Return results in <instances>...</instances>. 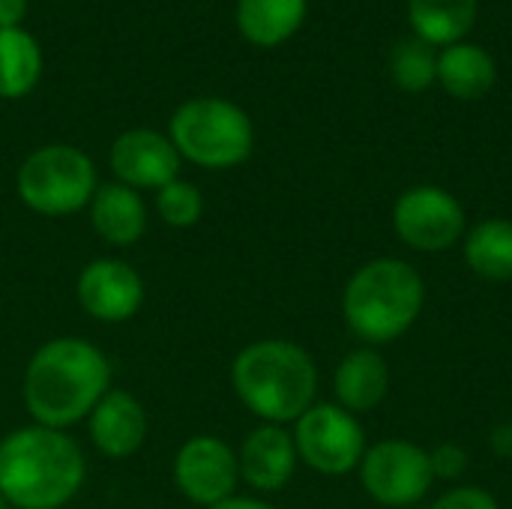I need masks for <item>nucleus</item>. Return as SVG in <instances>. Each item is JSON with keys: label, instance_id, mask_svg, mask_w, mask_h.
<instances>
[{"label": "nucleus", "instance_id": "nucleus-1", "mask_svg": "<svg viewBox=\"0 0 512 509\" xmlns=\"http://www.w3.org/2000/svg\"><path fill=\"white\" fill-rule=\"evenodd\" d=\"M111 387L108 357L84 339H51L24 372V405L36 426L66 429L99 405Z\"/></svg>", "mask_w": 512, "mask_h": 509}, {"label": "nucleus", "instance_id": "nucleus-2", "mask_svg": "<svg viewBox=\"0 0 512 509\" xmlns=\"http://www.w3.org/2000/svg\"><path fill=\"white\" fill-rule=\"evenodd\" d=\"M81 447L60 429L24 426L0 441V495L9 507L60 509L84 483Z\"/></svg>", "mask_w": 512, "mask_h": 509}, {"label": "nucleus", "instance_id": "nucleus-3", "mask_svg": "<svg viewBox=\"0 0 512 509\" xmlns=\"http://www.w3.org/2000/svg\"><path fill=\"white\" fill-rule=\"evenodd\" d=\"M237 399L264 423H297L318 393V369L306 348L288 339L246 345L231 366Z\"/></svg>", "mask_w": 512, "mask_h": 509}, {"label": "nucleus", "instance_id": "nucleus-4", "mask_svg": "<svg viewBox=\"0 0 512 509\" xmlns=\"http://www.w3.org/2000/svg\"><path fill=\"white\" fill-rule=\"evenodd\" d=\"M423 303V276L399 258H378L351 276L342 297V312L348 327L363 342L387 345L414 327Z\"/></svg>", "mask_w": 512, "mask_h": 509}, {"label": "nucleus", "instance_id": "nucleus-5", "mask_svg": "<svg viewBox=\"0 0 512 509\" xmlns=\"http://www.w3.org/2000/svg\"><path fill=\"white\" fill-rule=\"evenodd\" d=\"M168 132L180 159L210 171L246 162L255 147L249 114L237 102L219 96H198L183 102L174 111Z\"/></svg>", "mask_w": 512, "mask_h": 509}, {"label": "nucleus", "instance_id": "nucleus-6", "mask_svg": "<svg viewBox=\"0 0 512 509\" xmlns=\"http://www.w3.org/2000/svg\"><path fill=\"white\" fill-rule=\"evenodd\" d=\"M18 198L42 216H69L90 207L96 195V168L90 156L72 144H48L33 150L15 174Z\"/></svg>", "mask_w": 512, "mask_h": 509}, {"label": "nucleus", "instance_id": "nucleus-7", "mask_svg": "<svg viewBox=\"0 0 512 509\" xmlns=\"http://www.w3.org/2000/svg\"><path fill=\"white\" fill-rule=\"evenodd\" d=\"M297 456L318 474L342 477L360 468L366 435L357 417L339 405H312L294 429Z\"/></svg>", "mask_w": 512, "mask_h": 509}, {"label": "nucleus", "instance_id": "nucleus-8", "mask_svg": "<svg viewBox=\"0 0 512 509\" xmlns=\"http://www.w3.org/2000/svg\"><path fill=\"white\" fill-rule=\"evenodd\" d=\"M363 489L384 507H408L435 483L429 453L411 441H381L360 462Z\"/></svg>", "mask_w": 512, "mask_h": 509}, {"label": "nucleus", "instance_id": "nucleus-9", "mask_svg": "<svg viewBox=\"0 0 512 509\" xmlns=\"http://www.w3.org/2000/svg\"><path fill=\"white\" fill-rule=\"evenodd\" d=\"M393 228L417 252H444L465 237V210L441 186H414L393 207Z\"/></svg>", "mask_w": 512, "mask_h": 509}, {"label": "nucleus", "instance_id": "nucleus-10", "mask_svg": "<svg viewBox=\"0 0 512 509\" xmlns=\"http://www.w3.org/2000/svg\"><path fill=\"white\" fill-rule=\"evenodd\" d=\"M237 480V453L213 435H198L186 441L174 459V483L198 507L210 509L234 498Z\"/></svg>", "mask_w": 512, "mask_h": 509}, {"label": "nucleus", "instance_id": "nucleus-11", "mask_svg": "<svg viewBox=\"0 0 512 509\" xmlns=\"http://www.w3.org/2000/svg\"><path fill=\"white\" fill-rule=\"evenodd\" d=\"M111 171L129 189H162L180 174V153L168 135L156 129H129L111 144Z\"/></svg>", "mask_w": 512, "mask_h": 509}, {"label": "nucleus", "instance_id": "nucleus-12", "mask_svg": "<svg viewBox=\"0 0 512 509\" xmlns=\"http://www.w3.org/2000/svg\"><path fill=\"white\" fill-rule=\"evenodd\" d=\"M81 309L105 324L129 321L144 303V282L135 267L117 258L90 261L78 276Z\"/></svg>", "mask_w": 512, "mask_h": 509}, {"label": "nucleus", "instance_id": "nucleus-13", "mask_svg": "<svg viewBox=\"0 0 512 509\" xmlns=\"http://www.w3.org/2000/svg\"><path fill=\"white\" fill-rule=\"evenodd\" d=\"M90 441L108 459H126L147 441L144 405L126 390H108L90 411Z\"/></svg>", "mask_w": 512, "mask_h": 509}, {"label": "nucleus", "instance_id": "nucleus-14", "mask_svg": "<svg viewBox=\"0 0 512 509\" xmlns=\"http://www.w3.org/2000/svg\"><path fill=\"white\" fill-rule=\"evenodd\" d=\"M297 444L294 435H288L282 426L264 423L255 432L246 435L237 465H240V477L258 489V492H279L288 486V480L294 477L297 468Z\"/></svg>", "mask_w": 512, "mask_h": 509}, {"label": "nucleus", "instance_id": "nucleus-15", "mask_svg": "<svg viewBox=\"0 0 512 509\" xmlns=\"http://www.w3.org/2000/svg\"><path fill=\"white\" fill-rule=\"evenodd\" d=\"M90 225L108 246L138 243L147 231L144 198L123 183L99 186L90 201Z\"/></svg>", "mask_w": 512, "mask_h": 509}, {"label": "nucleus", "instance_id": "nucleus-16", "mask_svg": "<svg viewBox=\"0 0 512 509\" xmlns=\"http://www.w3.org/2000/svg\"><path fill=\"white\" fill-rule=\"evenodd\" d=\"M333 390H336L339 408L351 414H366L384 402L390 390V369L375 348L351 351L336 369Z\"/></svg>", "mask_w": 512, "mask_h": 509}, {"label": "nucleus", "instance_id": "nucleus-17", "mask_svg": "<svg viewBox=\"0 0 512 509\" xmlns=\"http://www.w3.org/2000/svg\"><path fill=\"white\" fill-rule=\"evenodd\" d=\"M306 9L309 0H237V27L252 45L276 48L300 30Z\"/></svg>", "mask_w": 512, "mask_h": 509}, {"label": "nucleus", "instance_id": "nucleus-18", "mask_svg": "<svg viewBox=\"0 0 512 509\" xmlns=\"http://www.w3.org/2000/svg\"><path fill=\"white\" fill-rule=\"evenodd\" d=\"M438 81L456 99H483L498 81V66L480 45L456 42L438 54Z\"/></svg>", "mask_w": 512, "mask_h": 509}, {"label": "nucleus", "instance_id": "nucleus-19", "mask_svg": "<svg viewBox=\"0 0 512 509\" xmlns=\"http://www.w3.org/2000/svg\"><path fill=\"white\" fill-rule=\"evenodd\" d=\"M414 36L429 45H456L477 18V0H408Z\"/></svg>", "mask_w": 512, "mask_h": 509}, {"label": "nucleus", "instance_id": "nucleus-20", "mask_svg": "<svg viewBox=\"0 0 512 509\" xmlns=\"http://www.w3.org/2000/svg\"><path fill=\"white\" fill-rule=\"evenodd\" d=\"M42 75V48L24 27L0 30V99L27 96Z\"/></svg>", "mask_w": 512, "mask_h": 509}, {"label": "nucleus", "instance_id": "nucleus-21", "mask_svg": "<svg viewBox=\"0 0 512 509\" xmlns=\"http://www.w3.org/2000/svg\"><path fill=\"white\" fill-rule=\"evenodd\" d=\"M465 261L468 267L489 282L512 279V222L486 219L465 234Z\"/></svg>", "mask_w": 512, "mask_h": 509}, {"label": "nucleus", "instance_id": "nucleus-22", "mask_svg": "<svg viewBox=\"0 0 512 509\" xmlns=\"http://www.w3.org/2000/svg\"><path fill=\"white\" fill-rule=\"evenodd\" d=\"M393 81L408 93H423L438 81V54L420 36H408L393 48L390 57Z\"/></svg>", "mask_w": 512, "mask_h": 509}, {"label": "nucleus", "instance_id": "nucleus-23", "mask_svg": "<svg viewBox=\"0 0 512 509\" xmlns=\"http://www.w3.org/2000/svg\"><path fill=\"white\" fill-rule=\"evenodd\" d=\"M156 210L171 228H192L204 213V198L198 186L186 180H171L156 192Z\"/></svg>", "mask_w": 512, "mask_h": 509}, {"label": "nucleus", "instance_id": "nucleus-24", "mask_svg": "<svg viewBox=\"0 0 512 509\" xmlns=\"http://www.w3.org/2000/svg\"><path fill=\"white\" fill-rule=\"evenodd\" d=\"M429 462H432V474L435 480H459L465 477L468 471V453L459 447V444H441L429 453Z\"/></svg>", "mask_w": 512, "mask_h": 509}, {"label": "nucleus", "instance_id": "nucleus-25", "mask_svg": "<svg viewBox=\"0 0 512 509\" xmlns=\"http://www.w3.org/2000/svg\"><path fill=\"white\" fill-rule=\"evenodd\" d=\"M429 509H498V501L477 486H456Z\"/></svg>", "mask_w": 512, "mask_h": 509}, {"label": "nucleus", "instance_id": "nucleus-26", "mask_svg": "<svg viewBox=\"0 0 512 509\" xmlns=\"http://www.w3.org/2000/svg\"><path fill=\"white\" fill-rule=\"evenodd\" d=\"M27 15V0H0V30L21 27Z\"/></svg>", "mask_w": 512, "mask_h": 509}, {"label": "nucleus", "instance_id": "nucleus-27", "mask_svg": "<svg viewBox=\"0 0 512 509\" xmlns=\"http://www.w3.org/2000/svg\"><path fill=\"white\" fill-rule=\"evenodd\" d=\"M489 444H492V450H495L501 459H512V423H501V426L492 432Z\"/></svg>", "mask_w": 512, "mask_h": 509}, {"label": "nucleus", "instance_id": "nucleus-28", "mask_svg": "<svg viewBox=\"0 0 512 509\" xmlns=\"http://www.w3.org/2000/svg\"><path fill=\"white\" fill-rule=\"evenodd\" d=\"M210 509H276L270 507V504H264V501H252V498H228V501H222V504H216V507Z\"/></svg>", "mask_w": 512, "mask_h": 509}, {"label": "nucleus", "instance_id": "nucleus-29", "mask_svg": "<svg viewBox=\"0 0 512 509\" xmlns=\"http://www.w3.org/2000/svg\"><path fill=\"white\" fill-rule=\"evenodd\" d=\"M0 509H9V504L3 501V495H0Z\"/></svg>", "mask_w": 512, "mask_h": 509}]
</instances>
